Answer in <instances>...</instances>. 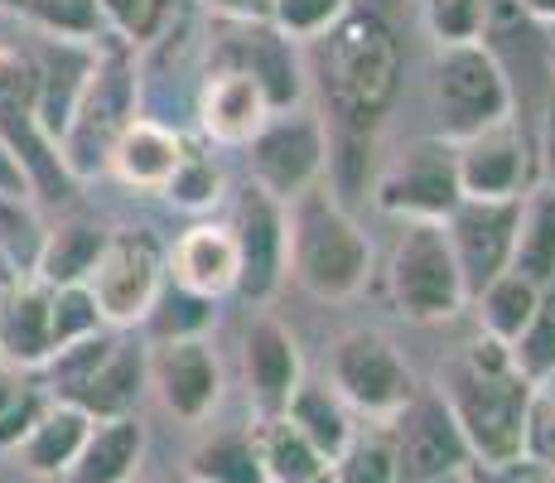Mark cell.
Wrapping results in <instances>:
<instances>
[{"label":"cell","instance_id":"1","mask_svg":"<svg viewBox=\"0 0 555 483\" xmlns=\"http://www.w3.org/2000/svg\"><path fill=\"white\" fill-rule=\"evenodd\" d=\"M531 386L512 363L507 343L478 334V343H468L464 358L450 363L440 378V396L450 406L459 435H464L468 455L483 465H517L527 449V406H531Z\"/></svg>","mask_w":555,"mask_h":483},{"label":"cell","instance_id":"2","mask_svg":"<svg viewBox=\"0 0 555 483\" xmlns=\"http://www.w3.org/2000/svg\"><path fill=\"white\" fill-rule=\"evenodd\" d=\"M309 45H319V82H324L328 112L344 131L372 136V126L387 116L391 97L401 88V45L397 29L382 20V10L372 5H348L324 35H314Z\"/></svg>","mask_w":555,"mask_h":483},{"label":"cell","instance_id":"3","mask_svg":"<svg viewBox=\"0 0 555 483\" xmlns=\"http://www.w3.org/2000/svg\"><path fill=\"white\" fill-rule=\"evenodd\" d=\"M285 276H295L314 300H353L372 276V242L334 199L328 179L285 203Z\"/></svg>","mask_w":555,"mask_h":483},{"label":"cell","instance_id":"4","mask_svg":"<svg viewBox=\"0 0 555 483\" xmlns=\"http://www.w3.org/2000/svg\"><path fill=\"white\" fill-rule=\"evenodd\" d=\"M387 290L397 315H405L411 325H444L468 305L444 223H401L387 262Z\"/></svg>","mask_w":555,"mask_h":483},{"label":"cell","instance_id":"5","mask_svg":"<svg viewBox=\"0 0 555 483\" xmlns=\"http://www.w3.org/2000/svg\"><path fill=\"white\" fill-rule=\"evenodd\" d=\"M435 106H440L444 131L454 141L512 116V82L483 39L444 45L435 53Z\"/></svg>","mask_w":555,"mask_h":483},{"label":"cell","instance_id":"6","mask_svg":"<svg viewBox=\"0 0 555 483\" xmlns=\"http://www.w3.org/2000/svg\"><path fill=\"white\" fill-rule=\"evenodd\" d=\"M377 208L391 218L415 223H444L459 208V175H454V141L425 136V141L401 145L377 169Z\"/></svg>","mask_w":555,"mask_h":483},{"label":"cell","instance_id":"7","mask_svg":"<svg viewBox=\"0 0 555 483\" xmlns=\"http://www.w3.org/2000/svg\"><path fill=\"white\" fill-rule=\"evenodd\" d=\"M135 116V78L126 73L121 59H102L88 68L82 92L73 102V116L59 136V160L68 175H88L98 160H106L112 141L121 136V126Z\"/></svg>","mask_w":555,"mask_h":483},{"label":"cell","instance_id":"8","mask_svg":"<svg viewBox=\"0 0 555 483\" xmlns=\"http://www.w3.org/2000/svg\"><path fill=\"white\" fill-rule=\"evenodd\" d=\"M328 378L344 406L362 416H387V421L415 396L411 368L401 363L397 343L377 329H348L328 353Z\"/></svg>","mask_w":555,"mask_h":483},{"label":"cell","instance_id":"9","mask_svg":"<svg viewBox=\"0 0 555 483\" xmlns=\"http://www.w3.org/2000/svg\"><path fill=\"white\" fill-rule=\"evenodd\" d=\"M251 185H261L271 199L291 203L295 193H305L309 185L324 179V160H328V126L319 122L305 106L275 112L261 131L251 136Z\"/></svg>","mask_w":555,"mask_h":483},{"label":"cell","instance_id":"10","mask_svg":"<svg viewBox=\"0 0 555 483\" xmlns=\"http://www.w3.org/2000/svg\"><path fill=\"white\" fill-rule=\"evenodd\" d=\"M88 290L98 300L102 325H141L155 309L159 290H165V252L145 238V232H121L106 238L98 266L88 276Z\"/></svg>","mask_w":555,"mask_h":483},{"label":"cell","instance_id":"11","mask_svg":"<svg viewBox=\"0 0 555 483\" xmlns=\"http://www.w3.org/2000/svg\"><path fill=\"white\" fill-rule=\"evenodd\" d=\"M517 213H521V199H459V208L444 218L468 300L512 266Z\"/></svg>","mask_w":555,"mask_h":483},{"label":"cell","instance_id":"12","mask_svg":"<svg viewBox=\"0 0 555 483\" xmlns=\"http://www.w3.org/2000/svg\"><path fill=\"white\" fill-rule=\"evenodd\" d=\"M397 431H391V449H397V474L401 483H421L435 474H454L468 469V445L459 435L444 396H411L397 416Z\"/></svg>","mask_w":555,"mask_h":483},{"label":"cell","instance_id":"13","mask_svg":"<svg viewBox=\"0 0 555 483\" xmlns=\"http://www.w3.org/2000/svg\"><path fill=\"white\" fill-rule=\"evenodd\" d=\"M459 199H521L527 193V141L517 122H493L454 141Z\"/></svg>","mask_w":555,"mask_h":483},{"label":"cell","instance_id":"14","mask_svg":"<svg viewBox=\"0 0 555 483\" xmlns=\"http://www.w3.org/2000/svg\"><path fill=\"white\" fill-rule=\"evenodd\" d=\"M151 386L159 392L169 416L179 421H203L222 396L218 353L198 339H165L151 353Z\"/></svg>","mask_w":555,"mask_h":483},{"label":"cell","instance_id":"15","mask_svg":"<svg viewBox=\"0 0 555 483\" xmlns=\"http://www.w3.org/2000/svg\"><path fill=\"white\" fill-rule=\"evenodd\" d=\"M275 116L271 97L266 88L251 78L247 68H232V63H222V68H212L208 78H203L198 88V126L203 136H208L212 145H251V136L261 131L266 122Z\"/></svg>","mask_w":555,"mask_h":483},{"label":"cell","instance_id":"16","mask_svg":"<svg viewBox=\"0 0 555 483\" xmlns=\"http://www.w3.org/2000/svg\"><path fill=\"white\" fill-rule=\"evenodd\" d=\"M242 372H247V392L261 406V416L285 411L295 386L305 382L300 343L275 315H251L247 334H242Z\"/></svg>","mask_w":555,"mask_h":483},{"label":"cell","instance_id":"17","mask_svg":"<svg viewBox=\"0 0 555 483\" xmlns=\"http://www.w3.org/2000/svg\"><path fill=\"white\" fill-rule=\"evenodd\" d=\"M232 238L242 246V290L266 300L285 281V203L271 199L261 185H247L237 199Z\"/></svg>","mask_w":555,"mask_h":483},{"label":"cell","instance_id":"18","mask_svg":"<svg viewBox=\"0 0 555 483\" xmlns=\"http://www.w3.org/2000/svg\"><path fill=\"white\" fill-rule=\"evenodd\" d=\"M165 271L189 295L222 300L242 290V246L222 223H194L189 232H179L175 252L165 256Z\"/></svg>","mask_w":555,"mask_h":483},{"label":"cell","instance_id":"19","mask_svg":"<svg viewBox=\"0 0 555 483\" xmlns=\"http://www.w3.org/2000/svg\"><path fill=\"white\" fill-rule=\"evenodd\" d=\"M242 29V45H232V68H247L266 88L275 112H291L305 97L300 63H295V39H285L271 20H232Z\"/></svg>","mask_w":555,"mask_h":483},{"label":"cell","instance_id":"20","mask_svg":"<svg viewBox=\"0 0 555 483\" xmlns=\"http://www.w3.org/2000/svg\"><path fill=\"white\" fill-rule=\"evenodd\" d=\"M145 382H151V358H145V348L116 339L112 348H106V358L78 386H73L63 402H73L78 411H88L92 421H106V416H131L135 402H141V392H145Z\"/></svg>","mask_w":555,"mask_h":483},{"label":"cell","instance_id":"21","mask_svg":"<svg viewBox=\"0 0 555 483\" xmlns=\"http://www.w3.org/2000/svg\"><path fill=\"white\" fill-rule=\"evenodd\" d=\"M106 160H112L121 185L159 193L169 185V175L179 169V160H184V141L165 122H155V116H131L121 126V136L112 141V150H106Z\"/></svg>","mask_w":555,"mask_h":483},{"label":"cell","instance_id":"22","mask_svg":"<svg viewBox=\"0 0 555 483\" xmlns=\"http://www.w3.org/2000/svg\"><path fill=\"white\" fill-rule=\"evenodd\" d=\"M49 300L53 285L35 281H10L0 295V358L20 363V368H39L53 353V329H49Z\"/></svg>","mask_w":555,"mask_h":483},{"label":"cell","instance_id":"23","mask_svg":"<svg viewBox=\"0 0 555 483\" xmlns=\"http://www.w3.org/2000/svg\"><path fill=\"white\" fill-rule=\"evenodd\" d=\"M145 455V425L141 416H106V421H92L88 445L78 449L73 469L63 479L68 483H131V474L141 469Z\"/></svg>","mask_w":555,"mask_h":483},{"label":"cell","instance_id":"24","mask_svg":"<svg viewBox=\"0 0 555 483\" xmlns=\"http://www.w3.org/2000/svg\"><path fill=\"white\" fill-rule=\"evenodd\" d=\"M92 435V416L78 411L73 402H53L39 411V421L29 425V435L20 440V459H25L29 474L39 479H63L78 459V449Z\"/></svg>","mask_w":555,"mask_h":483},{"label":"cell","instance_id":"25","mask_svg":"<svg viewBox=\"0 0 555 483\" xmlns=\"http://www.w3.org/2000/svg\"><path fill=\"white\" fill-rule=\"evenodd\" d=\"M251 449L266 483H319L328 474V459L295 431V421L285 411L261 416L251 425Z\"/></svg>","mask_w":555,"mask_h":483},{"label":"cell","instance_id":"26","mask_svg":"<svg viewBox=\"0 0 555 483\" xmlns=\"http://www.w3.org/2000/svg\"><path fill=\"white\" fill-rule=\"evenodd\" d=\"M285 416H291L295 431H300L309 445L328 459V465H334V459L344 455V445L353 440L348 406H344V396H338L328 382H300V386H295V396L285 402Z\"/></svg>","mask_w":555,"mask_h":483},{"label":"cell","instance_id":"27","mask_svg":"<svg viewBox=\"0 0 555 483\" xmlns=\"http://www.w3.org/2000/svg\"><path fill=\"white\" fill-rule=\"evenodd\" d=\"M512 271L546 285L555 276V185L527 189L517 213V242H512Z\"/></svg>","mask_w":555,"mask_h":483},{"label":"cell","instance_id":"28","mask_svg":"<svg viewBox=\"0 0 555 483\" xmlns=\"http://www.w3.org/2000/svg\"><path fill=\"white\" fill-rule=\"evenodd\" d=\"M106 246V232L92 223H59L39 242V281L44 285H82Z\"/></svg>","mask_w":555,"mask_h":483},{"label":"cell","instance_id":"29","mask_svg":"<svg viewBox=\"0 0 555 483\" xmlns=\"http://www.w3.org/2000/svg\"><path fill=\"white\" fill-rule=\"evenodd\" d=\"M537 281H527L521 271H507L503 276H493L483 290L474 295V309H478V329H483L488 339H498V343H507L512 348V339L527 329V319H531V309H537Z\"/></svg>","mask_w":555,"mask_h":483},{"label":"cell","instance_id":"30","mask_svg":"<svg viewBox=\"0 0 555 483\" xmlns=\"http://www.w3.org/2000/svg\"><path fill=\"white\" fill-rule=\"evenodd\" d=\"M512 363L531 386L555 382V276L537 290V309H531L527 329L512 339Z\"/></svg>","mask_w":555,"mask_h":483},{"label":"cell","instance_id":"31","mask_svg":"<svg viewBox=\"0 0 555 483\" xmlns=\"http://www.w3.org/2000/svg\"><path fill=\"white\" fill-rule=\"evenodd\" d=\"M189 479L194 483H266L261 465H256L251 431H228L212 435L189 455Z\"/></svg>","mask_w":555,"mask_h":483},{"label":"cell","instance_id":"32","mask_svg":"<svg viewBox=\"0 0 555 483\" xmlns=\"http://www.w3.org/2000/svg\"><path fill=\"white\" fill-rule=\"evenodd\" d=\"M20 5L59 45H92L106 25L102 0H20Z\"/></svg>","mask_w":555,"mask_h":483},{"label":"cell","instance_id":"33","mask_svg":"<svg viewBox=\"0 0 555 483\" xmlns=\"http://www.w3.org/2000/svg\"><path fill=\"white\" fill-rule=\"evenodd\" d=\"M328 479L334 483H401L391 435H353L344 445V455L328 465Z\"/></svg>","mask_w":555,"mask_h":483},{"label":"cell","instance_id":"34","mask_svg":"<svg viewBox=\"0 0 555 483\" xmlns=\"http://www.w3.org/2000/svg\"><path fill=\"white\" fill-rule=\"evenodd\" d=\"M49 329H53V348L98 334V329H102V315H98V300H92L88 281H82V285H53Z\"/></svg>","mask_w":555,"mask_h":483},{"label":"cell","instance_id":"35","mask_svg":"<svg viewBox=\"0 0 555 483\" xmlns=\"http://www.w3.org/2000/svg\"><path fill=\"white\" fill-rule=\"evenodd\" d=\"M159 193H165L175 208L198 213V208H212V203L222 199V175H218V165H212L208 155H198V150L184 145V160H179V169L169 175V185Z\"/></svg>","mask_w":555,"mask_h":483},{"label":"cell","instance_id":"36","mask_svg":"<svg viewBox=\"0 0 555 483\" xmlns=\"http://www.w3.org/2000/svg\"><path fill=\"white\" fill-rule=\"evenodd\" d=\"M425 5V29L435 45H474L483 39L488 25V0H421Z\"/></svg>","mask_w":555,"mask_h":483},{"label":"cell","instance_id":"37","mask_svg":"<svg viewBox=\"0 0 555 483\" xmlns=\"http://www.w3.org/2000/svg\"><path fill=\"white\" fill-rule=\"evenodd\" d=\"M145 319H151V334L159 343H165V339H198L203 329H208V319H212V300L189 295V290H175V295H165V290H159L155 309Z\"/></svg>","mask_w":555,"mask_h":483},{"label":"cell","instance_id":"38","mask_svg":"<svg viewBox=\"0 0 555 483\" xmlns=\"http://www.w3.org/2000/svg\"><path fill=\"white\" fill-rule=\"evenodd\" d=\"M353 0H271V25L295 45H309L314 35H324Z\"/></svg>","mask_w":555,"mask_h":483},{"label":"cell","instance_id":"39","mask_svg":"<svg viewBox=\"0 0 555 483\" xmlns=\"http://www.w3.org/2000/svg\"><path fill=\"white\" fill-rule=\"evenodd\" d=\"M521 455L541 459V465H555V392H531L527 406V449Z\"/></svg>","mask_w":555,"mask_h":483},{"label":"cell","instance_id":"40","mask_svg":"<svg viewBox=\"0 0 555 483\" xmlns=\"http://www.w3.org/2000/svg\"><path fill=\"white\" fill-rule=\"evenodd\" d=\"M44 396L35 392H15L5 406H0V449H20V440L29 435V425L39 421V411H44Z\"/></svg>","mask_w":555,"mask_h":483},{"label":"cell","instance_id":"41","mask_svg":"<svg viewBox=\"0 0 555 483\" xmlns=\"http://www.w3.org/2000/svg\"><path fill=\"white\" fill-rule=\"evenodd\" d=\"M106 25H116L126 39H145L159 20V0H102Z\"/></svg>","mask_w":555,"mask_h":483},{"label":"cell","instance_id":"42","mask_svg":"<svg viewBox=\"0 0 555 483\" xmlns=\"http://www.w3.org/2000/svg\"><path fill=\"white\" fill-rule=\"evenodd\" d=\"M0 199H10V203L29 199V175H25V165H20V155L10 150L5 136H0Z\"/></svg>","mask_w":555,"mask_h":483},{"label":"cell","instance_id":"43","mask_svg":"<svg viewBox=\"0 0 555 483\" xmlns=\"http://www.w3.org/2000/svg\"><path fill=\"white\" fill-rule=\"evenodd\" d=\"M222 20H271V0H203Z\"/></svg>","mask_w":555,"mask_h":483},{"label":"cell","instance_id":"44","mask_svg":"<svg viewBox=\"0 0 555 483\" xmlns=\"http://www.w3.org/2000/svg\"><path fill=\"white\" fill-rule=\"evenodd\" d=\"M541 169H546V185H555V97L546 102V126H541Z\"/></svg>","mask_w":555,"mask_h":483},{"label":"cell","instance_id":"45","mask_svg":"<svg viewBox=\"0 0 555 483\" xmlns=\"http://www.w3.org/2000/svg\"><path fill=\"white\" fill-rule=\"evenodd\" d=\"M521 10H527L537 25H555V0H517Z\"/></svg>","mask_w":555,"mask_h":483},{"label":"cell","instance_id":"46","mask_svg":"<svg viewBox=\"0 0 555 483\" xmlns=\"http://www.w3.org/2000/svg\"><path fill=\"white\" fill-rule=\"evenodd\" d=\"M421 483H468V469H454V474H435V479H421Z\"/></svg>","mask_w":555,"mask_h":483},{"label":"cell","instance_id":"47","mask_svg":"<svg viewBox=\"0 0 555 483\" xmlns=\"http://www.w3.org/2000/svg\"><path fill=\"white\" fill-rule=\"evenodd\" d=\"M15 392H20V386H15V382H10V378H5V372H0V406H5V402H10V396H15Z\"/></svg>","mask_w":555,"mask_h":483},{"label":"cell","instance_id":"48","mask_svg":"<svg viewBox=\"0 0 555 483\" xmlns=\"http://www.w3.org/2000/svg\"><path fill=\"white\" fill-rule=\"evenodd\" d=\"M551 474H555V465H551Z\"/></svg>","mask_w":555,"mask_h":483}]
</instances>
